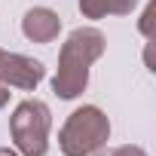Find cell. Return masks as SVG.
I'll use <instances>...</instances> for the list:
<instances>
[{"instance_id": "obj_6", "label": "cell", "mask_w": 156, "mask_h": 156, "mask_svg": "<svg viewBox=\"0 0 156 156\" xmlns=\"http://www.w3.org/2000/svg\"><path fill=\"white\" fill-rule=\"evenodd\" d=\"M138 0H80L83 19H104V16H129Z\"/></svg>"}, {"instance_id": "obj_8", "label": "cell", "mask_w": 156, "mask_h": 156, "mask_svg": "<svg viewBox=\"0 0 156 156\" xmlns=\"http://www.w3.org/2000/svg\"><path fill=\"white\" fill-rule=\"evenodd\" d=\"M6 101H9V86H3V83H0V110L6 107Z\"/></svg>"}, {"instance_id": "obj_2", "label": "cell", "mask_w": 156, "mask_h": 156, "mask_svg": "<svg viewBox=\"0 0 156 156\" xmlns=\"http://www.w3.org/2000/svg\"><path fill=\"white\" fill-rule=\"evenodd\" d=\"M107 141H110V119L95 104L76 107L58 132V147L64 156H92Z\"/></svg>"}, {"instance_id": "obj_4", "label": "cell", "mask_w": 156, "mask_h": 156, "mask_svg": "<svg viewBox=\"0 0 156 156\" xmlns=\"http://www.w3.org/2000/svg\"><path fill=\"white\" fill-rule=\"evenodd\" d=\"M46 76L43 61L22 55V52H3L0 58V83L9 89H22V92H34Z\"/></svg>"}, {"instance_id": "obj_10", "label": "cell", "mask_w": 156, "mask_h": 156, "mask_svg": "<svg viewBox=\"0 0 156 156\" xmlns=\"http://www.w3.org/2000/svg\"><path fill=\"white\" fill-rule=\"evenodd\" d=\"M0 58H3V49H0Z\"/></svg>"}, {"instance_id": "obj_9", "label": "cell", "mask_w": 156, "mask_h": 156, "mask_svg": "<svg viewBox=\"0 0 156 156\" xmlns=\"http://www.w3.org/2000/svg\"><path fill=\"white\" fill-rule=\"evenodd\" d=\"M0 156H22L16 147H0Z\"/></svg>"}, {"instance_id": "obj_5", "label": "cell", "mask_w": 156, "mask_h": 156, "mask_svg": "<svg viewBox=\"0 0 156 156\" xmlns=\"http://www.w3.org/2000/svg\"><path fill=\"white\" fill-rule=\"evenodd\" d=\"M61 31V16L49 6H34L22 19V34L31 43H52Z\"/></svg>"}, {"instance_id": "obj_7", "label": "cell", "mask_w": 156, "mask_h": 156, "mask_svg": "<svg viewBox=\"0 0 156 156\" xmlns=\"http://www.w3.org/2000/svg\"><path fill=\"white\" fill-rule=\"evenodd\" d=\"M92 156H147V150L144 147H135V144H122V147H101L98 153H92Z\"/></svg>"}, {"instance_id": "obj_3", "label": "cell", "mask_w": 156, "mask_h": 156, "mask_svg": "<svg viewBox=\"0 0 156 156\" xmlns=\"http://www.w3.org/2000/svg\"><path fill=\"white\" fill-rule=\"evenodd\" d=\"M49 129H52V113H49V104L40 98L22 101L9 116V135L22 156H46Z\"/></svg>"}, {"instance_id": "obj_1", "label": "cell", "mask_w": 156, "mask_h": 156, "mask_svg": "<svg viewBox=\"0 0 156 156\" xmlns=\"http://www.w3.org/2000/svg\"><path fill=\"white\" fill-rule=\"evenodd\" d=\"M107 40L98 28H76L67 34L58 52V70L52 76V92L61 101L80 98L89 86V67L104 55Z\"/></svg>"}]
</instances>
